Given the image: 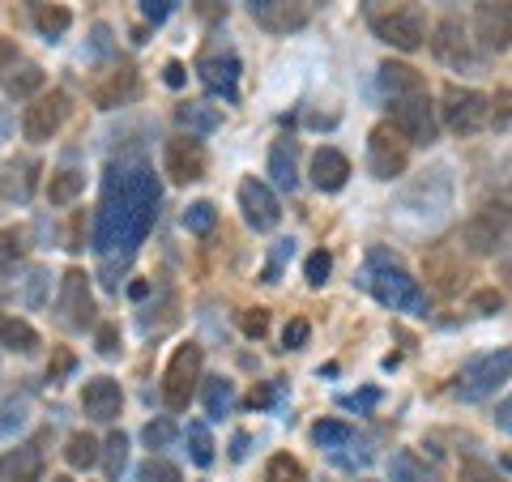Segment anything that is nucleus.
Masks as SVG:
<instances>
[{"mask_svg":"<svg viewBox=\"0 0 512 482\" xmlns=\"http://www.w3.org/2000/svg\"><path fill=\"white\" fill-rule=\"evenodd\" d=\"M158 201H163V188H158L154 171L146 163H120L107 167L103 180V201L94 210V252L99 256H133L158 218Z\"/></svg>","mask_w":512,"mask_h":482,"instance_id":"obj_1","label":"nucleus"},{"mask_svg":"<svg viewBox=\"0 0 512 482\" xmlns=\"http://www.w3.org/2000/svg\"><path fill=\"white\" fill-rule=\"evenodd\" d=\"M367 286H372V295L384 303V308H393V312H414V316L427 312L423 286L414 282L410 273L402 269V261H393L384 248L367 252Z\"/></svg>","mask_w":512,"mask_h":482,"instance_id":"obj_2","label":"nucleus"},{"mask_svg":"<svg viewBox=\"0 0 512 482\" xmlns=\"http://www.w3.org/2000/svg\"><path fill=\"white\" fill-rule=\"evenodd\" d=\"M512 235V192H495L491 201H483L461 227V248L474 256H491L508 244Z\"/></svg>","mask_w":512,"mask_h":482,"instance_id":"obj_3","label":"nucleus"},{"mask_svg":"<svg viewBox=\"0 0 512 482\" xmlns=\"http://www.w3.org/2000/svg\"><path fill=\"white\" fill-rule=\"evenodd\" d=\"M512 376V350H487V355H474L470 363H461V372H457V384H453V393L461 401H487L495 397V389Z\"/></svg>","mask_w":512,"mask_h":482,"instance_id":"obj_4","label":"nucleus"},{"mask_svg":"<svg viewBox=\"0 0 512 482\" xmlns=\"http://www.w3.org/2000/svg\"><path fill=\"white\" fill-rule=\"evenodd\" d=\"M440 124L457 137H474L491 124V99L470 86H448L440 94Z\"/></svg>","mask_w":512,"mask_h":482,"instance_id":"obj_5","label":"nucleus"},{"mask_svg":"<svg viewBox=\"0 0 512 482\" xmlns=\"http://www.w3.org/2000/svg\"><path fill=\"white\" fill-rule=\"evenodd\" d=\"M201 363H205V350L197 342H184L175 346V355L163 372V401L171 414H184L188 401L197 397V380H201Z\"/></svg>","mask_w":512,"mask_h":482,"instance_id":"obj_6","label":"nucleus"},{"mask_svg":"<svg viewBox=\"0 0 512 482\" xmlns=\"http://www.w3.org/2000/svg\"><path fill=\"white\" fill-rule=\"evenodd\" d=\"M56 320L69 333H86L94 329V295H90V278L86 269H64L60 273V291H56Z\"/></svg>","mask_w":512,"mask_h":482,"instance_id":"obj_7","label":"nucleus"},{"mask_svg":"<svg viewBox=\"0 0 512 482\" xmlns=\"http://www.w3.org/2000/svg\"><path fill=\"white\" fill-rule=\"evenodd\" d=\"M436 103L431 94L419 90V94H406V99L393 103V128L402 133L410 146H436L440 141V116H436Z\"/></svg>","mask_w":512,"mask_h":482,"instance_id":"obj_8","label":"nucleus"},{"mask_svg":"<svg viewBox=\"0 0 512 482\" xmlns=\"http://www.w3.org/2000/svg\"><path fill=\"white\" fill-rule=\"evenodd\" d=\"M372 30L380 43L397 47V52H419L427 43L431 26H427V13L419 5H402V9H389V13H376L372 18Z\"/></svg>","mask_w":512,"mask_h":482,"instance_id":"obj_9","label":"nucleus"},{"mask_svg":"<svg viewBox=\"0 0 512 482\" xmlns=\"http://www.w3.org/2000/svg\"><path fill=\"white\" fill-rule=\"evenodd\" d=\"M406 167H410V141L393 124H376L372 137H367V171L376 180H397Z\"/></svg>","mask_w":512,"mask_h":482,"instance_id":"obj_10","label":"nucleus"},{"mask_svg":"<svg viewBox=\"0 0 512 482\" xmlns=\"http://www.w3.org/2000/svg\"><path fill=\"white\" fill-rule=\"evenodd\" d=\"M64 120H69V94L64 90H52V94H39V99H30V107L22 111V137L43 146V141H52Z\"/></svg>","mask_w":512,"mask_h":482,"instance_id":"obj_11","label":"nucleus"},{"mask_svg":"<svg viewBox=\"0 0 512 482\" xmlns=\"http://www.w3.org/2000/svg\"><path fill=\"white\" fill-rule=\"evenodd\" d=\"M205 167H210V158H205V146L192 133L167 141L163 171L171 175V184H197V180H205Z\"/></svg>","mask_w":512,"mask_h":482,"instance_id":"obj_12","label":"nucleus"},{"mask_svg":"<svg viewBox=\"0 0 512 482\" xmlns=\"http://www.w3.org/2000/svg\"><path fill=\"white\" fill-rule=\"evenodd\" d=\"M474 39L487 52H508L512 47V0H483L474 9Z\"/></svg>","mask_w":512,"mask_h":482,"instance_id":"obj_13","label":"nucleus"},{"mask_svg":"<svg viewBox=\"0 0 512 482\" xmlns=\"http://www.w3.org/2000/svg\"><path fill=\"white\" fill-rule=\"evenodd\" d=\"M239 210H244V222L252 231H274L282 222V205L274 197V188L261 184V180H252V175L239 184Z\"/></svg>","mask_w":512,"mask_h":482,"instance_id":"obj_14","label":"nucleus"},{"mask_svg":"<svg viewBox=\"0 0 512 482\" xmlns=\"http://www.w3.org/2000/svg\"><path fill=\"white\" fill-rule=\"evenodd\" d=\"M431 56H436L440 64H448V69H466V64L474 60V47H470V35L466 26H461L457 18H444L436 30H431Z\"/></svg>","mask_w":512,"mask_h":482,"instance_id":"obj_15","label":"nucleus"},{"mask_svg":"<svg viewBox=\"0 0 512 482\" xmlns=\"http://www.w3.org/2000/svg\"><path fill=\"white\" fill-rule=\"evenodd\" d=\"M82 410H86V419H94V423H116L120 410H124V389H120V380H111V376L86 380V389H82Z\"/></svg>","mask_w":512,"mask_h":482,"instance_id":"obj_16","label":"nucleus"},{"mask_svg":"<svg viewBox=\"0 0 512 482\" xmlns=\"http://www.w3.org/2000/svg\"><path fill=\"white\" fill-rule=\"evenodd\" d=\"M244 5L265 30H282L286 35V30L308 26V5L303 0H244Z\"/></svg>","mask_w":512,"mask_h":482,"instance_id":"obj_17","label":"nucleus"},{"mask_svg":"<svg viewBox=\"0 0 512 482\" xmlns=\"http://www.w3.org/2000/svg\"><path fill=\"white\" fill-rule=\"evenodd\" d=\"M0 482H43V436L0 457Z\"/></svg>","mask_w":512,"mask_h":482,"instance_id":"obj_18","label":"nucleus"},{"mask_svg":"<svg viewBox=\"0 0 512 482\" xmlns=\"http://www.w3.org/2000/svg\"><path fill=\"white\" fill-rule=\"evenodd\" d=\"M141 94V82H137V69L133 64H120V69H111L99 86L90 90V99H94V107H103V111H111V107H124V103H133Z\"/></svg>","mask_w":512,"mask_h":482,"instance_id":"obj_19","label":"nucleus"},{"mask_svg":"<svg viewBox=\"0 0 512 482\" xmlns=\"http://www.w3.org/2000/svg\"><path fill=\"white\" fill-rule=\"evenodd\" d=\"M197 73H201L205 90H214L227 103H235V94H239V60L231 52L227 56H201L197 60Z\"/></svg>","mask_w":512,"mask_h":482,"instance_id":"obj_20","label":"nucleus"},{"mask_svg":"<svg viewBox=\"0 0 512 482\" xmlns=\"http://www.w3.org/2000/svg\"><path fill=\"white\" fill-rule=\"evenodd\" d=\"M312 184L320 188V192H342L346 188V180H350V158L342 154V150H333V146H325V150H316L312 154Z\"/></svg>","mask_w":512,"mask_h":482,"instance_id":"obj_21","label":"nucleus"},{"mask_svg":"<svg viewBox=\"0 0 512 482\" xmlns=\"http://www.w3.org/2000/svg\"><path fill=\"white\" fill-rule=\"evenodd\" d=\"M380 90H384V99H389V103H397V99H406V94L427 90V82H423L419 69H410V64L384 60V64H380Z\"/></svg>","mask_w":512,"mask_h":482,"instance_id":"obj_22","label":"nucleus"},{"mask_svg":"<svg viewBox=\"0 0 512 482\" xmlns=\"http://www.w3.org/2000/svg\"><path fill=\"white\" fill-rule=\"evenodd\" d=\"M0 350L9 355H35L39 350V333L30 320H18V316H5L0 320Z\"/></svg>","mask_w":512,"mask_h":482,"instance_id":"obj_23","label":"nucleus"},{"mask_svg":"<svg viewBox=\"0 0 512 482\" xmlns=\"http://www.w3.org/2000/svg\"><path fill=\"white\" fill-rule=\"evenodd\" d=\"M269 175H274V184L291 192L299 184V171H295V141L291 137H278L274 146H269Z\"/></svg>","mask_w":512,"mask_h":482,"instance_id":"obj_24","label":"nucleus"},{"mask_svg":"<svg viewBox=\"0 0 512 482\" xmlns=\"http://www.w3.org/2000/svg\"><path fill=\"white\" fill-rule=\"evenodd\" d=\"M389 482H440V474L431 470V465L419 453L402 448V453L389 457Z\"/></svg>","mask_w":512,"mask_h":482,"instance_id":"obj_25","label":"nucleus"},{"mask_svg":"<svg viewBox=\"0 0 512 482\" xmlns=\"http://www.w3.org/2000/svg\"><path fill=\"white\" fill-rule=\"evenodd\" d=\"M39 90H43V69L39 64H13V69L5 73V94L9 99H39Z\"/></svg>","mask_w":512,"mask_h":482,"instance_id":"obj_26","label":"nucleus"},{"mask_svg":"<svg viewBox=\"0 0 512 482\" xmlns=\"http://www.w3.org/2000/svg\"><path fill=\"white\" fill-rule=\"evenodd\" d=\"M82 192H86V171H77V167H60L47 180V201L52 205H73Z\"/></svg>","mask_w":512,"mask_h":482,"instance_id":"obj_27","label":"nucleus"},{"mask_svg":"<svg viewBox=\"0 0 512 482\" xmlns=\"http://www.w3.org/2000/svg\"><path fill=\"white\" fill-rule=\"evenodd\" d=\"M35 26H39V35L43 39H64L69 35V26H73V13L64 9V5H52V0H39L35 5Z\"/></svg>","mask_w":512,"mask_h":482,"instance_id":"obj_28","label":"nucleus"},{"mask_svg":"<svg viewBox=\"0 0 512 482\" xmlns=\"http://www.w3.org/2000/svg\"><path fill=\"white\" fill-rule=\"evenodd\" d=\"M64 461L73 465V470H90V465L103 461V444L90 436V431H73L69 444H64Z\"/></svg>","mask_w":512,"mask_h":482,"instance_id":"obj_29","label":"nucleus"},{"mask_svg":"<svg viewBox=\"0 0 512 482\" xmlns=\"http://www.w3.org/2000/svg\"><path fill=\"white\" fill-rule=\"evenodd\" d=\"M201 401H205L210 419H222V414H231V406H235V384L227 376H210L201 384Z\"/></svg>","mask_w":512,"mask_h":482,"instance_id":"obj_30","label":"nucleus"},{"mask_svg":"<svg viewBox=\"0 0 512 482\" xmlns=\"http://www.w3.org/2000/svg\"><path fill=\"white\" fill-rule=\"evenodd\" d=\"M175 116H180V124L188 128V133H214V128L222 124V111L205 107V103H184Z\"/></svg>","mask_w":512,"mask_h":482,"instance_id":"obj_31","label":"nucleus"},{"mask_svg":"<svg viewBox=\"0 0 512 482\" xmlns=\"http://www.w3.org/2000/svg\"><path fill=\"white\" fill-rule=\"evenodd\" d=\"M124 465H128V436H124V431H111V436L103 440V474L111 482H120Z\"/></svg>","mask_w":512,"mask_h":482,"instance_id":"obj_32","label":"nucleus"},{"mask_svg":"<svg viewBox=\"0 0 512 482\" xmlns=\"http://www.w3.org/2000/svg\"><path fill=\"white\" fill-rule=\"evenodd\" d=\"M265 482H308V470L291 453H274L265 465Z\"/></svg>","mask_w":512,"mask_h":482,"instance_id":"obj_33","label":"nucleus"},{"mask_svg":"<svg viewBox=\"0 0 512 482\" xmlns=\"http://www.w3.org/2000/svg\"><path fill=\"white\" fill-rule=\"evenodd\" d=\"M312 440H316L320 448H333V453H338V448H346L350 440H355V431H350L346 423H338V419H320V423L312 427Z\"/></svg>","mask_w":512,"mask_h":482,"instance_id":"obj_34","label":"nucleus"},{"mask_svg":"<svg viewBox=\"0 0 512 482\" xmlns=\"http://www.w3.org/2000/svg\"><path fill=\"white\" fill-rule=\"evenodd\" d=\"M184 436H188V457L197 461L201 470L214 465V440H210V431H205V423H188Z\"/></svg>","mask_w":512,"mask_h":482,"instance_id":"obj_35","label":"nucleus"},{"mask_svg":"<svg viewBox=\"0 0 512 482\" xmlns=\"http://www.w3.org/2000/svg\"><path fill=\"white\" fill-rule=\"evenodd\" d=\"M214 222H218V210H214L210 201H192L188 210H184V231L188 235H210Z\"/></svg>","mask_w":512,"mask_h":482,"instance_id":"obj_36","label":"nucleus"},{"mask_svg":"<svg viewBox=\"0 0 512 482\" xmlns=\"http://www.w3.org/2000/svg\"><path fill=\"white\" fill-rule=\"evenodd\" d=\"M26 256V231L5 227L0 231V269H13Z\"/></svg>","mask_w":512,"mask_h":482,"instance_id":"obj_37","label":"nucleus"},{"mask_svg":"<svg viewBox=\"0 0 512 482\" xmlns=\"http://www.w3.org/2000/svg\"><path fill=\"white\" fill-rule=\"evenodd\" d=\"M137 482H184V474H180V465H171L163 457H150V461H141Z\"/></svg>","mask_w":512,"mask_h":482,"instance_id":"obj_38","label":"nucleus"},{"mask_svg":"<svg viewBox=\"0 0 512 482\" xmlns=\"http://www.w3.org/2000/svg\"><path fill=\"white\" fill-rule=\"evenodd\" d=\"M461 482H508L495 465L478 461V457H461Z\"/></svg>","mask_w":512,"mask_h":482,"instance_id":"obj_39","label":"nucleus"},{"mask_svg":"<svg viewBox=\"0 0 512 482\" xmlns=\"http://www.w3.org/2000/svg\"><path fill=\"white\" fill-rule=\"evenodd\" d=\"M329 273H333V256H329L325 248H316V252L308 256V265H303V278H308L312 286H325Z\"/></svg>","mask_w":512,"mask_h":482,"instance_id":"obj_40","label":"nucleus"},{"mask_svg":"<svg viewBox=\"0 0 512 482\" xmlns=\"http://www.w3.org/2000/svg\"><path fill=\"white\" fill-rule=\"evenodd\" d=\"M308 337H312V325H308L303 316H295L291 325L282 329V346H286V350H303V346H308Z\"/></svg>","mask_w":512,"mask_h":482,"instance_id":"obj_41","label":"nucleus"},{"mask_svg":"<svg viewBox=\"0 0 512 482\" xmlns=\"http://www.w3.org/2000/svg\"><path fill=\"white\" fill-rule=\"evenodd\" d=\"M141 440H146L150 448H167L175 440V423L171 419H158V423H146V431H141Z\"/></svg>","mask_w":512,"mask_h":482,"instance_id":"obj_42","label":"nucleus"},{"mask_svg":"<svg viewBox=\"0 0 512 482\" xmlns=\"http://www.w3.org/2000/svg\"><path fill=\"white\" fill-rule=\"evenodd\" d=\"M491 124L495 128H508L512 124V86L508 90H495V99H491Z\"/></svg>","mask_w":512,"mask_h":482,"instance_id":"obj_43","label":"nucleus"},{"mask_svg":"<svg viewBox=\"0 0 512 482\" xmlns=\"http://www.w3.org/2000/svg\"><path fill=\"white\" fill-rule=\"evenodd\" d=\"M239 329H244V337H265L269 333V312L265 308H248L244 316H239Z\"/></svg>","mask_w":512,"mask_h":482,"instance_id":"obj_44","label":"nucleus"},{"mask_svg":"<svg viewBox=\"0 0 512 482\" xmlns=\"http://www.w3.org/2000/svg\"><path fill=\"white\" fill-rule=\"evenodd\" d=\"M94 350H99V355H116V350H120V329L116 325H99V329H94Z\"/></svg>","mask_w":512,"mask_h":482,"instance_id":"obj_45","label":"nucleus"},{"mask_svg":"<svg viewBox=\"0 0 512 482\" xmlns=\"http://www.w3.org/2000/svg\"><path fill=\"white\" fill-rule=\"evenodd\" d=\"M43 286H47V273L43 269H30L26 273V295H22L26 308H39V303H43Z\"/></svg>","mask_w":512,"mask_h":482,"instance_id":"obj_46","label":"nucleus"},{"mask_svg":"<svg viewBox=\"0 0 512 482\" xmlns=\"http://www.w3.org/2000/svg\"><path fill=\"white\" fill-rule=\"evenodd\" d=\"M470 308H474L478 316H495V312H504V295H500V291H478V295L470 299Z\"/></svg>","mask_w":512,"mask_h":482,"instance_id":"obj_47","label":"nucleus"},{"mask_svg":"<svg viewBox=\"0 0 512 482\" xmlns=\"http://www.w3.org/2000/svg\"><path fill=\"white\" fill-rule=\"evenodd\" d=\"M73 367H77V359H73V350H56V355H52V363H47V380H64V376H69L73 372Z\"/></svg>","mask_w":512,"mask_h":482,"instance_id":"obj_48","label":"nucleus"},{"mask_svg":"<svg viewBox=\"0 0 512 482\" xmlns=\"http://www.w3.org/2000/svg\"><path fill=\"white\" fill-rule=\"evenodd\" d=\"M171 9H175V0H141V13H146V22H154V26H163L171 18Z\"/></svg>","mask_w":512,"mask_h":482,"instance_id":"obj_49","label":"nucleus"},{"mask_svg":"<svg viewBox=\"0 0 512 482\" xmlns=\"http://www.w3.org/2000/svg\"><path fill=\"white\" fill-rule=\"evenodd\" d=\"M18 64V43L13 39H0V82H5V73Z\"/></svg>","mask_w":512,"mask_h":482,"instance_id":"obj_50","label":"nucleus"},{"mask_svg":"<svg viewBox=\"0 0 512 482\" xmlns=\"http://www.w3.org/2000/svg\"><path fill=\"white\" fill-rule=\"evenodd\" d=\"M274 397H278V384H261V389L248 393V406H252V410H265Z\"/></svg>","mask_w":512,"mask_h":482,"instance_id":"obj_51","label":"nucleus"},{"mask_svg":"<svg viewBox=\"0 0 512 482\" xmlns=\"http://www.w3.org/2000/svg\"><path fill=\"white\" fill-rule=\"evenodd\" d=\"M192 9H197L201 22H218L222 18V0H192Z\"/></svg>","mask_w":512,"mask_h":482,"instance_id":"obj_52","label":"nucleus"},{"mask_svg":"<svg viewBox=\"0 0 512 482\" xmlns=\"http://www.w3.org/2000/svg\"><path fill=\"white\" fill-rule=\"evenodd\" d=\"M184 77H188V73H184V64H180V60H167V69H163V82H167L171 90H180V86H184Z\"/></svg>","mask_w":512,"mask_h":482,"instance_id":"obj_53","label":"nucleus"},{"mask_svg":"<svg viewBox=\"0 0 512 482\" xmlns=\"http://www.w3.org/2000/svg\"><path fill=\"white\" fill-rule=\"evenodd\" d=\"M495 427H504L508 436H512V397H504L500 406H495Z\"/></svg>","mask_w":512,"mask_h":482,"instance_id":"obj_54","label":"nucleus"},{"mask_svg":"<svg viewBox=\"0 0 512 482\" xmlns=\"http://www.w3.org/2000/svg\"><path fill=\"white\" fill-rule=\"evenodd\" d=\"M244 453H248V436H235V444H231V457H235V461H244Z\"/></svg>","mask_w":512,"mask_h":482,"instance_id":"obj_55","label":"nucleus"},{"mask_svg":"<svg viewBox=\"0 0 512 482\" xmlns=\"http://www.w3.org/2000/svg\"><path fill=\"white\" fill-rule=\"evenodd\" d=\"M9 128H13V116H9V107H0V141L9 137Z\"/></svg>","mask_w":512,"mask_h":482,"instance_id":"obj_56","label":"nucleus"},{"mask_svg":"<svg viewBox=\"0 0 512 482\" xmlns=\"http://www.w3.org/2000/svg\"><path fill=\"white\" fill-rule=\"evenodd\" d=\"M372 401H376V393H372V389H367L363 397H346V406H372Z\"/></svg>","mask_w":512,"mask_h":482,"instance_id":"obj_57","label":"nucleus"},{"mask_svg":"<svg viewBox=\"0 0 512 482\" xmlns=\"http://www.w3.org/2000/svg\"><path fill=\"white\" fill-rule=\"evenodd\" d=\"M500 273H504V282H508V291H512V252L504 256V265H500Z\"/></svg>","mask_w":512,"mask_h":482,"instance_id":"obj_58","label":"nucleus"},{"mask_svg":"<svg viewBox=\"0 0 512 482\" xmlns=\"http://www.w3.org/2000/svg\"><path fill=\"white\" fill-rule=\"evenodd\" d=\"M52 482H73V478H69V474H56V478H52Z\"/></svg>","mask_w":512,"mask_h":482,"instance_id":"obj_59","label":"nucleus"}]
</instances>
